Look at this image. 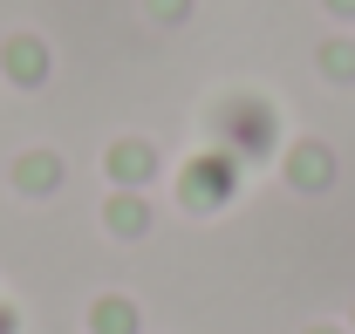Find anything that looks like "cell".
<instances>
[{
	"mask_svg": "<svg viewBox=\"0 0 355 334\" xmlns=\"http://www.w3.org/2000/svg\"><path fill=\"white\" fill-rule=\"evenodd\" d=\"M89 334H144V321H137V307L123 293H103V300L89 307Z\"/></svg>",
	"mask_w": 355,
	"mask_h": 334,
	"instance_id": "1",
	"label": "cell"
},
{
	"mask_svg": "<svg viewBox=\"0 0 355 334\" xmlns=\"http://www.w3.org/2000/svg\"><path fill=\"white\" fill-rule=\"evenodd\" d=\"M14 184L42 198V191H55V184H62V164H55V157H21V164H14Z\"/></svg>",
	"mask_w": 355,
	"mask_h": 334,
	"instance_id": "2",
	"label": "cell"
},
{
	"mask_svg": "<svg viewBox=\"0 0 355 334\" xmlns=\"http://www.w3.org/2000/svg\"><path fill=\"white\" fill-rule=\"evenodd\" d=\"M7 76H14V82H42V76H48V55L35 42H7Z\"/></svg>",
	"mask_w": 355,
	"mask_h": 334,
	"instance_id": "3",
	"label": "cell"
},
{
	"mask_svg": "<svg viewBox=\"0 0 355 334\" xmlns=\"http://www.w3.org/2000/svg\"><path fill=\"white\" fill-rule=\"evenodd\" d=\"M110 170H116V177H123V184H137V177H150V170H157V157H150V150H144V143H123V150H116V157H110Z\"/></svg>",
	"mask_w": 355,
	"mask_h": 334,
	"instance_id": "4",
	"label": "cell"
},
{
	"mask_svg": "<svg viewBox=\"0 0 355 334\" xmlns=\"http://www.w3.org/2000/svg\"><path fill=\"white\" fill-rule=\"evenodd\" d=\"M294 184L321 191V184H328V150H301V157H294Z\"/></svg>",
	"mask_w": 355,
	"mask_h": 334,
	"instance_id": "5",
	"label": "cell"
},
{
	"mask_svg": "<svg viewBox=\"0 0 355 334\" xmlns=\"http://www.w3.org/2000/svg\"><path fill=\"white\" fill-rule=\"evenodd\" d=\"M110 225H116V232H123V239H137V232H144V225H150V211L137 205V198H116V205H110Z\"/></svg>",
	"mask_w": 355,
	"mask_h": 334,
	"instance_id": "6",
	"label": "cell"
},
{
	"mask_svg": "<svg viewBox=\"0 0 355 334\" xmlns=\"http://www.w3.org/2000/svg\"><path fill=\"white\" fill-rule=\"evenodd\" d=\"M21 328V314H14V307H0V334H14Z\"/></svg>",
	"mask_w": 355,
	"mask_h": 334,
	"instance_id": "7",
	"label": "cell"
},
{
	"mask_svg": "<svg viewBox=\"0 0 355 334\" xmlns=\"http://www.w3.org/2000/svg\"><path fill=\"white\" fill-rule=\"evenodd\" d=\"M308 334H342V328H308Z\"/></svg>",
	"mask_w": 355,
	"mask_h": 334,
	"instance_id": "8",
	"label": "cell"
}]
</instances>
